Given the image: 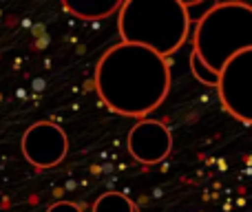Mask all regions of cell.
<instances>
[{"mask_svg": "<svg viewBox=\"0 0 252 212\" xmlns=\"http://www.w3.org/2000/svg\"><path fill=\"white\" fill-rule=\"evenodd\" d=\"M95 89L113 113L146 120L170 91L168 62L146 47L120 42L97 62Z\"/></svg>", "mask_w": 252, "mask_h": 212, "instance_id": "1", "label": "cell"}, {"mask_svg": "<svg viewBox=\"0 0 252 212\" xmlns=\"http://www.w3.org/2000/svg\"><path fill=\"white\" fill-rule=\"evenodd\" d=\"M118 31L122 42L168 58L186 42L190 11L182 0H124L118 11Z\"/></svg>", "mask_w": 252, "mask_h": 212, "instance_id": "2", "label": "cell"}, {"mask_svg": "<svg viewBox=\"0 0 252 212\" xmlns=\"http://www.w3.org/2000/svg\"><path fill=\"white\" fill-rule=\"evenodd\" d=\"M252 49V4L241 0L215 2L199 18L192 35V53L215 73Z\"/></svg>", "mask_w": 252, "mask_h": 212, "instance_id": "3", "label": "cell"}, {"mask_svg": "<svg viewBox=\"0 0 252 212\" xmlns=\"http://www.w3.org/2000/svg\"><path fill=\"white\" fill-rule=\"evenodd\" d=\"M219 100L241 124L252 126V49L235 56L219 73Z\"/></svg>", "mask_w": 252, "mask_h": 212, "instance_id": "4", "label": "cell"}, {"mask_svg": "<svg viewBox=\"0 0 252 212\" xmlns=\"http://www.w3.org/2000/svg\"><path fill=\"white\" fill-rule=\"evenodd\" d=\"M69 152L66 133L53 121H38L22 135V155L35 168H53Z\"/></svg>", "mask_w": 252, "mask_h": 212, "instance_id": "5", "label": "cell"}, {"mask_svg": "<svg viewBox=\"0 0 252 212\" xmlns=\"http://www.w3.org/2000/svg\"><path fill=\"white\" fill-rule=\"evenodd\" d=\"M128 152L135 161L144 166H155L164 161L173 151V135L166 124L157 120H139L128 133Z\"/></svg>", "mask_w": 252, "mask_h": 212, "instance_id": "6", "label": "cell"}, {"mask_svg": "<svg viewBox=\"0 0 252 212\" xmlns=\"http://www.w3.org/2000/svg\"><path fill=\"white\" fill-rule=\"evenodd\" d=\"M62 4L80 20H104L122 9L124 0H64Z\"/></svg>", "mask_w": 252, "mask_h": 212, "instance_id": "7", "label": "cell"}, {"mask_svg": "<svg viewBox=\"0 0 252 212\" xmlns=\"http://www.w3.org/2000/svg\"><path fill=\"white\" fill-rule=\"evenodd\" d=\"M93 212H137V206L122 192H104L95 199Z\"/></svg>", "mask_w": 252, "mask_h": 212, "instance_id": "8", "label": "cell"}, {"mask_svg": "<svg viewBox=\"0 0 252 212\" xmlns=\"http://www.w3.org/2000/svg\"><path fill=\"white\" fill-rule=\"evenodd\" d=\"M190 71L201 84H208V87H213V89L219 87V73L210 71L208 66L195 56V53H190Z\"/></svg>", "mask_w": 252, "mask_h": 212, "instance_id": "9", "label": "cell"}, {"mask_svg": "<svg viewBox=\"0 0 252 212\" xmlns=\"http://www.w3.org/2000/svg\"><path fill=\"white\" fill-rule=\"evenodd\" d=\"M47 212H82L75 204H71V201H58V204L49 206Z\"/></svg>", "mask_w": 252, "mask_h": 212, "instance_id": "10", "label": "cell"}]
</instances>
